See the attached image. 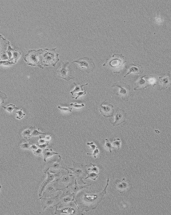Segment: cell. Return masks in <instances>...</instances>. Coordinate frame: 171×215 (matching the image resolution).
Wrapping results in <instances>:
<instances>
[{
    "label": "cell",
    "instance_id": "obj_1",
    "mask_svg": "<svg viewBox=\"0 0 171 215\" xmlns=\"http://www.w3.org/2000/svg\"><path fill=\"white\" fill-rule=\"evenodd\" d=\"M126 61L121 54H113L110 59L106 63L103 64V66H108L111 68L112 71L116 74H119L123 69L125 67Z\"/></svg>",
    "mask_w": 171,
    "mask_h": 215
},
{
    "label": "cell",
    "instance_id": "obj_2",
    "mask_svg": "<svg viewBox=\"0 0 171 215\" xmlns=\"http://www.w3.org/2000/svg\"><path fill=\"white\" fill-rule=\"evenodd\" d=\"M117 87L118 90H114V95L124 102H127L131 95V87L122 82H118L112 85V88Z\"/></svg>",
    "mask_w": 171,
    "mask_h": 215
},
{
    "label": "cell",
    "instance_id": "obj_3",
    "mask_svg": "<svg viewBox=\"0 0 171 215\" xmlns=\"http://www.w3.org/2000/svg\"><path fill=\"white\" fill-rule=\"evenodd\" d=\"M73 64H75L76 68L82 72L89 73L92 72L95 69V64L93 61L88 57H83L78 60L74 61Z\"/></svg>",
    "mask_w": 171,
    "mask_h": 215
},
{
    "label": "cell",
    "instance_id": "obj_4",
    "mask_svg": "<svg viewBox=\"0 0 171 215\" xmlns=\"http://www.w3.org/2000/svg\"><path fill=\"white\" fill-rule=\"evenodd\" d=\"M69 62H62L60 67L57 70V74L59 78L63 79L66 81H70V79H74V77L71 76L70 69L69 68Z\"/></svg>",
    "mask_w": 171,
    "mask_h": 215
},
{
    "label": "cell",
    "instance_id": "obj_5",
    "mask_svg": "<svg viewBox=\"0 0 171 215\" xmlns=\"http://www.w3.org/2000/svg\"><path fill=\"white\" fill-rule=\"evenodd\" d=\"M134 90H142L146 89L150 85V77L149 75L139 77L134 82Z\"/></svg>",
    "mask_w": 171,
    "mask_h": 215
},
{
    "label": "cell",
    "instance_id": "obj_6",
    "mask_svg": "<svg viewBox=\"0 0 171 215\" xmlns=\"http://www.w3.org/2000/svg\"><path fill=\"white\" fill-rule=\"evenodd\" d=\"M100 114L105 118H111L114 116V106L107 101H104L99 106Z\"/></svg>",
    "mask_w": 171,
    "mask_h": 215
},
{
    "label": "cell",
    "instance_id": "obj_7",
    "mask_svg": "<svg viewBox=\"0 0 171 215\" xmlns=\"http://www.w3.org/2000/svg\"><path fill=\"white\" fill-rule=\"evenodd\" d=\"M126 113L122 109L118 108L114 116V122H111L112 126H119L122 124H125L126 121Z\"/></svg>",
    "mask_w": 171,
    "mask_h": 215
},
{
    "label": "cell",
    "instance_id": "obj_8",
    "mask_svg": "<svg viewBox=\"0 0 171 215\" xmlns=\"http://www.w3.org/2000/svg\"><path fill=\"white\" fill-rule=\"evenodd\" d=\"M74 90L71 91L70 92V94L72 95V96H74V95L76 94V98H74L75 99H78L80 97L83 96V95H85L86 94V92L85 90H84V87L86 86V85H88V83H86L84 84V85H78V84H77L76 83H74Z\"/></svg>",
    "mask_w": 171,
    "mask_h": 215
},
{
    "label": "cell",
    "instance_id": "obj_9",
    "mask_svg": "<svg viewBox=\"0 0 171 215\" xmlns=\"http://www.w3.org/2000/svg\"><path fill=\"white\" fill-rule=\"evenodd\" d=\"M158 86H160L161 88L159 90H165L170 87V73L168 75L165 76L159 77L158 79Z\"/></svg>",
    "mask_w": 171,
    "mask_h": 215
},
{
    "label": "cell",
    "instance_id": "obj_10",
    "mask_svg": "<svg viewBox=\"0 0 171 215\" xmlns=\"http://www.w3.org/2000/svg\"><path fill=\"white\" fill-rule=\"evenodd\" d=\"M127 73L124 75V78L130 74H134L136 75H140L143 73V70L142 67L140 65H135V64H130L128 65L127 67Z\"/></svg>",
    "mask_w": 171,
    "mask_h": 215
},
{
    "label": "cell",
    "instance_id": "obj_11",
    "mask_svg": "<svg viewBox=\"0 0 171 215\" xmlns=\"http://www.w3.org/2000/svg\"><path fill=\"white\" fill-rule=\"evenodd\" d=\"M121 140H120V139H118V138H116V139H115L113 141H112V147H113V149H119L120 147V146H121Z\"/></svg>",
    "mask_w": 171,
    "mask_h": 215
},
{
    "label": "cell",
    "instance_id": "obj_12",
    "mask_svg": "<svg viewBox=\"0 0 171 215\" xmlns=\"http://www.w3.org/2000/svg\"><path fill=\"white\" fill-rule=\"evenodd\" d=\"M2 108H4L8 113H12L14 110L18 109V108H16V106L14 104H10L7 106H2Z\"/></svg>",
    "mask_w": 171,
    "mask_h": 215
},
{
    "label": "cell",
    "instance_id": "obj_13",
    "mask_svg": "<svg viewBox=\"0 0 171 215\" xmlns=\"http://www.w3.org/2000/svg\"><path fill=\"white\" fill-rule=\"evenodd\" d=\"M105 141H106V143H105V148H106L107 150H108L111 153L112 151L114 149L113 147H112V145L111 143L108 139H106Z\"/></svg>",
    "mask_w": 171,
    "mask_h": 215
},
{
    "label": "cell",
    "instance_id": "obj_14",
    "mask_svg": "<svg viewBox=\"0 0 171 215\" xmlns=\"http://www.w3.org/2000/svg\"><path fill=\"white\" fill-rule=\"evenodd\" d=\"M7 98V95L2 91H0V106H2L3 103H4V101Z\"/></svg>",
    "mask_w": 171,
    "mask_h": 215
},
{
    "label": "cell",
    "instance_id": "obj_15",
    "mask_svg": "<svg viewBox=\"0 0 171 215\" xmlns=\"http://www.w3.org/2000/svg\"><path fill=\"white\" fill-rule=\"evenodd\" d=\"M17 110H18L17 112H15V113H16V114H17L16 118L18 119H19V120H20V119H22V118H24L25 116V113L23 112L22 109H19L18 108Z\"/></svg>",
    "mask_w": 171,
    "mask_h": 215
},
{
    "label": "cell",
    "instance_id": "obj_16",
    "mask_svg": "<svg viewBox=\"0 0 171 215\" xmlns=\"http://www.w3.org/2000/svg\"><path fill=\"white\" fill-rule=\"evenodd\" d=\"M70 106H73V107H74L76 108H83L85 104L83 103H77V102H75V103H70Z\"/></svg>",
    "mask_w": 171,
    "mask_h": 215
},
{
    "label": "cell",
    "instance_id": "obj_17",
    "mask_svg": "<svg viewBox=\"0 0 171 215\" xmlns=\"http://www.w3.org/2000/svg\"><path fill=\"white\" fill-rule=\"evenodd\" d=\"M58 109H60L62 111H64V112H71L72 111V108L70 107H62L60 106H58Z\"/></svg>",
    "mask_w": 171,
    "mask_h": 215
},
{
    "label": "cell",
    "instance_id": "obj_18",
    "mask_svg": "<svg viewBox=\"0 0 171 215\" xmlns=\"http://www.w3.org/2000/svg\"><path fill=\"white\" fill-rule=\"evenodd\" d=\"M99 153V149L97 147L94 149V152L93 153H87V155H93L94 156V158H96V157H97V155H98Z\"/></svg>",
    "mask_w": 171,
    "mask_h": 215
},
{
    "label": "cell",
    "instance_id": "obj_19",
    "mask_svg": "<svg viewBox=\"0 0 171 215\" xmlns=\"http://www.w3.org/2000/svg\"><path fill=\"white\" fill-rule=\"evenodd\" d=\"M1 188H2V186H1V185H0V190H1Z\"/></svg>",
    "mask_w": 171,
    "mask_h": 215
}]
</instances>
